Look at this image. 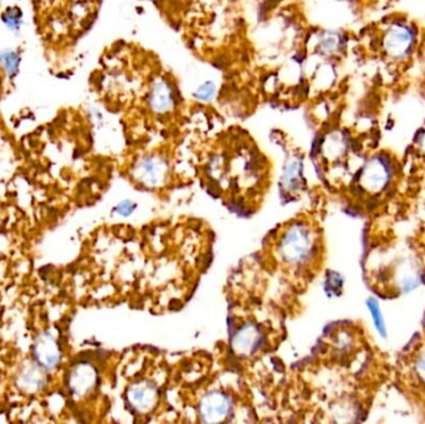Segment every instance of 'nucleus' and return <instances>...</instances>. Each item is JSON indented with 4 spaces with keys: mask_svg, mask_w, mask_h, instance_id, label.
Wrapping results in <instances>:
<instances>
[{
    "mask_svg": "<svg viewBox=\"0 0 425 424\" xmlns=\"http://www.w3.org/2000/svg\"><path fill=\"white\" fill-rule=\"evenodd\" d=\"M318 246V235L311 225L293 220L284 225L273 239V257L286 274L302 275L316 260Z\"/></svg>",
    "mask_w": 425,
    "mask_h": 424,
    "instance_id": "f257e3e1",
    "label": "nucleus"
},
{
    "mask_svg": "<svg viewBox=\"0 0 425 424\" xmlns=\"http://www.w3.org/2000/svg\"><path fill=\"white\" fill-rule=\"evenodd\" d=\"M383 54L392 61H406L412 56L418 43V32L409 21H392L381 38Z\"/></svg>",
    "mask_w": 425,
    "mask_h": 424,
    "instance_id": "f03ea898",
    "label": "nucleus"
},
{
    "mask_svg": "<svg viewBox=\"0 0 425 424\" xmlns=\"http://www.w3.org/2000/svg\"><path fill=\"white\" fill-rule=\"evenodd\" d=\"M169 166L162 156L146 154L134 163V180L146 188H159L163 187L168 178Z\"/></svg>",
    "mask_w": 425,
    "mask_h": 424,
    "instance_id": "7ed1b4c3",
    "label": "nucleus"
},
{
    "mask_svg": "<svg viewBox=\"0 0 425 424\" xmlns=\"http://www.w3.org/2000/svg\"><path fill=\"white\" fill-rule=\"evenodd\" d=\"M233 410L231 401L222 391H211L204 394L199 405V414L203 422L219 423L230 416Z\"/></svg>",
    "mask_w": 425,
    "mask_h": 424,
    "instance_id": "20e7f679",
    "label": "nucleus"
},
{
    "mask_svg": "<svg viewBox=\"0 0 425 424\" xmlns=\"http://www.w3.org/2000/svg\"><path fill=\"white\" fill-rule=\"evenodd\" d=\"M32 357L35 363L45 371L54 370L61 361L60 343L50 332L38 335L32 343Z\"/></svg>",
    "mask_w": 425,
    "mask_h": 424,
    "instance_id": "39448f33",
    "label": "nucleus"
},
{
    "mask_svg": "<svg viewBox=\"0 0 425 424\" xmlns=\"http://www.w3.org/2000/svg\"><path fill=\"white\" fill-rule=\"evenodd\" d=\"M158 397L157 385L148 381L136 382L128 388V403L141 414H148L153 411V407L158 402Z\"/></svg>",
    "mask_w": 425,
    "mask_h": 424,
    "instance_id": "423d86ee",
    "label": "nucleus"
},
{
    "mask_svg": "<svg viewBox=\"0 0 425 424\" xmlns=\"http://www.w3.org/2000/svg\"><path fill=\"white\" fill-rule=\"evenodd\" d=\"M97 383V372L89 363H76L68 373V387L76 397L87 396Z\"/></svg>",
    "mask_w": 425,
    "mask_h": 424,
    "instance_id": "0eeeda50",
    "label": "nucleus"
},
{
    "mask_svg": "<svg viewBox=\"0 0 425 424\" xmlns=\"http://www.w3.org/2000/svg\"><path fill=\"white\" fill-rule=\"evenodd\" d=\"M147 103L153 112L159 115H165L174 109L176 96L173 85L165 78H159L152 85V89L148 92Z\"/></svg>",
    "mask_w": 425,
    "mask_h": 424,
    "instance_id": "6e6552de",
    "label": "nucleus"
},
{
    "mask_svg": "<svg viewBox=\"0 0 425 424\" xmlns=\"http://www.w3.org/2000/svg\"><path fill=\"white\" fill-rule=\"evenodd\" d=\"M389 174L391 167L387 160L383 157H375L363 169L362 180L369 188L380 189L387 183Z\"/></svg>",
    "mask_w": 425,
    "mask_h": 424,
    "instance_id": "1a4fd4ad",
    "label": "nucleus"
},
{
    "mask_svg": "<svg viewBox=\"0 0 425 424\" xmlns=\"http://www.w3.org/2000/svg\"><path fill=\"white\" fill-rule=\"evenodd\" d=\"M44 371L39 365L26 366L20 373L18 385L26 393L41 391L48 382Z\"/></svg>",
    "mask_w": 425,
    "mask_h": 424,
    "instance_id": "9d476101",
    "label": "nucleus"
},
{
    "mask_svg": "<svg viewBox=\"0 0 425 424\" xmlns=\"http://www.w3.org/2000/svg\"><path fill=\"white\" fill-rule=\"evenodd\" d=\"M0 65L3 67L4 72L9 77H14L20 67V56L19 54L14 50H1L0 52Z\"/></svg>",
    "mask_w": 425,
    "mask_h": 424,
    "instance_id": "9b49d317",
    "label": "nucleus"
},
{
    "mask_svg": "<svg viewBox=\"0 0 425 424\" xmlns=\"http://www.w3.org/2000/svg\"><path fill=\"white\" fill-rule=\"evenodd\" d=\"M342 49V38L338 34L326 32L318 43V50L324 55H335Z\"/></svg>",
    "mask_w": 425,
    "mask_h": 424,
    "instance_id": "f8f14e48",
    "label": "nucleus"
},
{
    "mask_svg": "<svg viewBox=\"0 0 425 424\" xmlns=\"http://www.w3.org/2000/svg\"><path fill=\"white\" fill-rule=\"evenodd\" d=\"M1 19H3V23L6 24L8 29L13 32H19L21 25H23V14L18 8L8 9L7 12L3 14Z\"/></svg>",
    "mask_w": 425,
    "mask_h": 424,
    "instance_id": "ddd939ff",
    "label": "nucleus"
},
{
    "mask_svg": "<svg viewBox=\"0 0 425 424\" xmlns=\"http://www.w3.org/2000/svg\"><path fill=\"white\" fill-rule=\"evenodd\" d=\"M216 85L213 81H205L204 84L199 85L197 90L194 91L193 97L200 103H210L216 98Z\"/></svg>",
    "mask_w": 425,
    "mask_h": 424,
    "instance_id": "4468645a",
    "label": "nucleus"
},
{
    "mask_svg": "<svg viewBox=\"0 0 425 424\" xmlns=\"http://www.w3.org/2000/svg\"><path fill=\"white\" fill-rule=\"evenodd\" d=\"M369 308L373 316V321H375V328L381 332L382 336L386 335V326H384V321H383V317L381 315V310L380 306L375 300H369Z\"/></svg>",
    "mask_w": 425,
    "mask_h": 424,
    "instance_id": "2eb2a0df",
    "label": "nucleus"
},
{
    "mask_svg": "<svg viewBox=\"0 0 425 424\" xmlns=\"http://www.w3.org/2000/svg\"><path fill=\"white\" fill-rule=\"evenodd\" d=\"M418 146L423 152L425 153V129L420 132V135L418 137Z\"/></svg>",
    "mask_w": 425,
    "mask_h": 424,
    "instance_id": "dca6fc26",
    "label": "nucleus"
},
{
    "mask_svg": "<svg viewBox=\"0 0 425 424\" xmlns=\"http://www.w3.org/2000/svg\"><path fill=\"white\" fill-rule=\"evenodd\" d=\"M418 371L420 373V376L425 381V359H422V360L419 361Z\"/></svg>",
    "mask_w": 425,
    "mask_h": 424,
    "instance_id": "f3484780",
    "label": "nucleus"
}]
</instances>
